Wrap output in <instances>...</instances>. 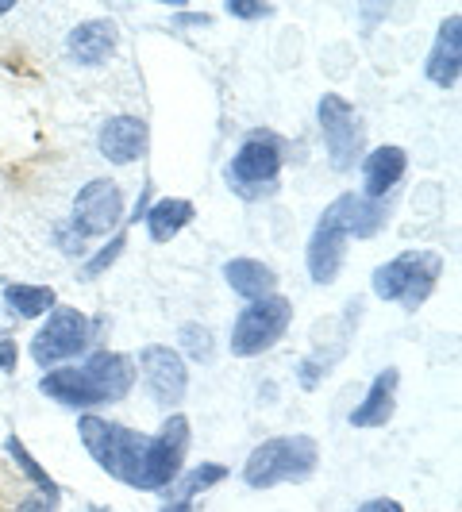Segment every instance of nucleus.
<instances>
[{
  "instance_id": "f257e3e1",
  "label": "nucleus",
  "mask_w": 462,
  "mask_h": 512,
  "mask_svg": "<svg viewBox=\"0 0 462 512\" xmlns=\"http://www.w3.org/2000/svg\"><path fill=\"white\" fill-rule=\"evenodd\" d=\"M135 362L120 351H93L81 366L47 370L39 378V393L66 409H101L116 405L135 389Z\"/></svg>"
},
{
  "instance_id": "f03ea898",
  "label": "nucleus",
  "mask_w": 462,
  "mask_h": 512,
  "mask_svg": "<svg viewBox=\"0 0 462 512\" xmlns=\"http://www.w3.org/2000/svg\"><path fill=\"white\" fill-rule=\"evenodd\" d=\"M77 436L108 478L135 489L139 474H143V462H147V451H151V436L131 432L124 424H112V420L93 416V412L77 420Z\"/></svg>"
},
{
  "instance_id": "7ed1b4c3",
  "label": "nucleus",
  "mask_w": 462,
  "mask_h": 512,
  "mask_svg": "<svg viewBox=\"0 0 462 512\" xmlns=\"http://www.w3.org/2000/svg\"><path fill=\"white\" fill-rule=\"evenodd\" d=\"M320 447L312 436H274L258 443L243 462V482L251 489H274L282 482H305L316 474Z\"/></svg>"
},
{
  "instance_id": "20e7f679",
  "label": "nucleus",
  "mask_w": 462,
  "mask_h": 512,
  "mask_svg": "<svg viewBox=\"0 0 462 512\" xmlns=\"http://www.w3.org/2000/svg\"><path fill=\"white\" fill-rule=\"evenodd\" d=\"M439 274H443V258L436 251H405V255L389 258L385 266H378L370 285L382 301H397L401 308L416 312L432 297Z\"/></svg>"
},
{
  "instance_id": "39448f33",
  "label": "nucleus",
  "mask_w": 462,
  "mask_h": 512,
  "mask_svg": "<svg viewBox=\"0 0 462 512\" xmlns=\"http://www.w3.org/2000/svg\"><path fill=\"white\" fill-rule=\"evenodd\" d=\"M278 174H282V143L270 131H251L224 170L231 193H239L243 201L270 197L278 189Z\"/></svg>"
},
{
  "instance_id": "423d86ee",
  "label": "nucleus",
  "mask_w": 462,
  "mask_h": 512,
  "mask_svg": "<svg viewBox=\"0 0 462 512\" xmlns=\"http://www.w3.org/2000/svg\"><path fill=\"white\" fill-rule=\"evenodd\" d=\"M293 324V301L282 293H270L262 301H251L239 308L235 324H231V355L235 359H255L262 351H270Z\"/></svg>"
},
{
  "instance_id": "0eeeda50",
  "label": "nucleus",
  "mask_w": 462,
  "mask_h": 512,
  "mask_svg": "<svg viewBox=\"0 0 462 512\" xmlns=\"http://www.w3.org/2000/svg\"><path fill=\"white\" fill-rule=\"evenodd\" d=\"M316 116H320V131H324V147H328V162H332L335 174H351L355 162L362 158L366 147V131L355 112V104L339 93H324L316 104Z\"/></svg>"
},
{
  "instance_id": "6e6552de",
  "label": "nucleus",
  "mask_w": 462,
  "mask_h": 512,
  "mask_svg": "<svg viewBox=\"0 0 462 512\" xmlns=\"http://www.w3.org/2000/svg\"><path fill=\"white\" fill-rule=\"evenodd\" d=\"M89 339H93L89 316L81 308H51L47 324L31 339V359L39 362L43 370H54L58 362L81 355L89 347Z\"/></svg>"
},
{
  "instance_id": "1a4fd4ad",
  "label": "nucleus",
  "mask_w": 462,
  "mask_h": 512,
  "mask_svg": "<svg viewBox=\"0 0 462 512\" xmlns=\"http://www.w3.org/2000/svg\"><path fill=\"white\" fill-rule=\"evenodd\" d=\"M185 451H189V416L174 412L158 428V436H151V455L143 462V474H139L135 489L154 493V489L174 486V478H178L181 466H185Z\"/></svg>"
},
{
  "instance_id": "9d476101",
  "label": "nucleus",
  "mask_w": 462,
  "mask_h": 512,
  "mask_svg": "<svg viewBox=\"0 0 462 512\" xmlns=\"http://www.w3.org/2000/svg\"><path fill=\"white\" fill-rule=\"evenodd\" d=\"M147 393L154 397V405L162 409H174L185 401V389H189V370H185V359H181L174 347H162V343H151L139 351V370H135Z\"/></svg>"
},
{
  "instance_id": "9b49d317",
  "label": "nucleus",
  "mask_w": 462,
  "mask_h": 512,
  "mask_svg": "<svg viewBox=\"0 0 462 512\" xmlns=\"http://www.w3.org/2000/svg\"><path fill=\"white\" fill-rule=\"evenodd\" d=\"M347 228H343V212H339V201L324 208V216L316 220L312 228V239H308V278L316 285H332L343 270V255H347Z\"/></svg>"
},
{
  "instance_id": "f8f14e48",
  "label": "nucleus",
  "mask_w": 462,
  "mask_h": 512,
  "mask_svg": "<svg viewBox=\"0 0 462 512\" xmlns=\"http://www.w3.org/2000/svg\"><path fill=\"white\" fill-rule=\"evenodd\" d=\"M120 216H124V193H120V185L108 178H97L77 193L70 228L81 239H97V235H108V231L116 228Z\"/></svg>"
},
{
  "instance_id": "ddd939ff",
  "label": "nucleus",
  "mask_w": 462,
  "mask_h": 512,
  "mask_svg": "<svg viewBox=\"0 0 462 512\" xmlns=\"http://www.w3.org/2000/svg\"><path fill=\"white\" fill-rule=\"evenodd\" d=\"M424 74L436 89H455L462 77V16H447L439 24V35L428 51V62H424Z\"/></svg>"
},
{
  "instance_id": "4468645a",
  "label": "nucleus",
  "mask_w": 462,
  "mask_h": 512,
  "mask_svg": "<svg viewBox=\"0 0 462 512\" xmlns=\"http://www.w3.org/2000/svg\"><path fill=\"white\" fill-rule=\"evenodd\" d=\"M397 385H401V370L385 366L382 374L370 382L366 397H362L355 412H351V428H385L397 412Z\"/></svg>"
},
{
  "instance_id": "2eb2a0df",
  "label": "nucleus",
  "mask_w": 462,
  "mask_h": 512,
  "mask_svg": "<svg viewBox=\"0 0 462 512\" xmlns=\"http://www.w3.org/2000/svg\"><path fill=\"white\" fill-rule=\"evenodd\" d=\"M97 147H101L108 162L128 166V162L143 158V151H147V124L139 116H116V120H108L101 128Z\"/></svg>"
},
{
  "instance_id": "dca6fc26",
  "label": "nucleus",
  "mask_w": 462,
  "mask_h": 512,
  "mask_svg": "<svg viewBox=\"0 0 462 512\" xmlns=\"http://www.w3.org/2000/svg\"><path fill=\"white\" fill-rule=\"evenodd\" d=\"M66 47H70V58L81 66H104L120 47V31L112 20H85L70 31Z\"/></svg>"
},
{
  "instance_id": "f3484780",
  "label": "nucleus",
  "mask_w": 462,
  "mask_h": 512,
  "mask_svg": "<svg viewBox=\"0 0 462 512\" xmlns=\"http://www.w3.org/2000/svg\"><path fill=\"white\" fill-rule=\"evenodd\" d=\"M409 170V154L401 147H378L362 158V197L366 201H382L385 193H393V185L405 178Z\"/></svg>"
},
{
  "instance_id": "a211bd4d",
  "label": "nucleus",
  "mask_w": 462,
  "mask_h": 512,
  "mask_svg": "<svg viewBox=\"0 0 462 512\" xmlns=\"http://www.w3.org/2000/svg\"><path fill=\"white\" fill-rule=\"evenodd\" d=\"M224 282L231 285V293H239L247 301H262L278 289V274L258 258H231L224 266Z\"/></svg>"
},
{
  "instance_id": "6ab92c4d",
  "label": "nucleus",
  "mask_w": 462,
  "mask_h": 512,
  "mask_svg": "<svg viewBox=\"0 0 462 512\" xmlns=\"http://www.w3.org/2000/svg\"><path fill=\"white\" fill-rule=\"evenodd\" d=\"M197 208L193 201H181V197H166V201H154L143 212V224H147V235L151 243H170L185 224H193Z\"/></svg>"
},
{
  "instance_id": "aec40b11",
  "label": "nucleus",
  "mask_w": 462,
  "mask_h": 512,
  "mask_svg": "<svg viewBox=\"0 0 462 512\" xmlns=\"http://www.w3.org/2000/svg\"><path fill=\"white\" fill-rule=\"evenodd\" d=\"M335 201H339V212H343V228H347V235H355V239L378 235L385 228V220H389L382 201H366L362 193H343Z\"/></svg>"
},
{
  "instance_id": "412c9836",
  "label": "nucleus",
  "mask_w": 462,
  "mask_h": 512,
  "mask_svg": "<svg viewBox=\"0 0 462 512\" xmlns=\"http://www.w3.org/2000/svg\"><path fill=\"white\" fill-rule=\"evenodd\" d=\"M4 305L31 320V316H43V312H51V308L58 305V297H54L51 285L12 282V285H4Z\"/></svg>"
},
{
  "instance_id": "4be33fe9",
  "label": "nucleus",
  "mask_w": 462,
  "mask_h": 512,
  "mask_svg": "<svg viewBox=\"0 0 462 512\" xmlns=\"http://www.w3.org/2000/svg\"><path fill=\"white\" fill-rule=\"evenodd\" d=\"M224 478H228V466H220V462H201V466H193V470L178 474L174 486H170V493H174V501H197V493L220 486ZM170 493H166V497H170Z\"/></svg>"
},
{
  "instance_id": "5701e85b",
  "label": "nucleus",
  "mask_w": 462,
  "mask_h": 512,
  "mask_svg": "<svg viewBox=\"0 0 462 512\" xmlns=\"http://www.w3.org/2000/svg\"><path fill=\"white\" fill-rule=\"evenodd\" d=\"M4 455H8V462H12V466H16V470H20L27 482L39 489V493H62V489H58V482H54V478L43 470V466H39V462H35V455L27 451L24 439L16 436V432L4 439Z\"/></svg>"
},
{
  "instance_id": "b1692460",
  "label": "nucleus",
  "mask_w": 462,
  "mask_h": 512,
  "mask_svg": "<svg viewBox=\"0 0 462 512\" xmlns=\"http://www.w3.org/2000/svg\"><path fill=\"white\" fill-rule=\"evenodd\" d=\"M24 474L0 451V512H16V501L24 497Z\"/></svg>"
},
{
  "instance_id": "393cba45",
  "label": "nucleus",
  "mask_w": 462,
  "mask_h": 512,
  "mask_svg": "<svg viewBox=\"0 0 462 512\" xmlns=\"http://www.w3.org/2000/svg\"><path fill=\"white\" fill-rule=\"evenodd\" d=\"M178 339H181V351L193 362L212 359V332H208L205 324H181Z\"/></svg>"
},
{
  "instance_id": "a878e982",
  "label": "nucleus",
  "mask_w": 462,
  "mask_h": 512,
  "mask_svg": "<svg viewBox=\"0 0 462 512\" xmlns=\"http://www.w3.org/2000/svg\"><path fill=\"white\" fill-rule=\"evenodd\" d=\"M124 243H128V235H124V231H116V235L108 239V247H104V251H97V255L85 262V278H101L104 270H108V266H112V262L120 258Z\"/></svg>"
},
{
  "instance_id": "bb28decb",
  "label": "nucleus",
  "mask_w": 462,
  "mask_h": 512,
  "mask_svg": "<svg viewBox=\"0 0 462 512\" xmlns=\"http://www.w3.org/2000/svg\"><path fill=\"white\" fill-rule=\"evenodd\" d=\"M224 12L235 16V20H266V16H274V8L270 4H258V0H228Z\"/></svg>"
},
{
  "instance_id": "cd10ccee",
  "label": "nucleus",
  "mask_w": 462,
  "mask_h": 512,
  "mask_svg": "<svg viewBox=\"0 0 462 512\" xmlns=\"http://www.w3.org/2000/svg\"><path fill=\"white\" fill-rule=\"evenodd\" d=\"M16 512H58V493H39V489H24V497L16 501Z\"/></svg>"
},
{
  "instance_id": "c85d7f7f",
  "label": "nucleus",
  "mask_w": 462,
  "mask_h": 512,
  "mask_svg": "<svg viewBox=\"0 0 462 512\" xmlns=\"http://www.w3.org/2000/svg\"><path fill=\"white\" fill-rule=\"evenodd\" d=\"M54 235H58V247H62L66 255H81V251H85V239H81V235H77L70 224H62V228L54 231Z\"/></svg>"
},
{
  "instance_id": "c756f323",
  "label": "nucleus",
  "mask_w": 462,
  "mask_h": 512,
  "mask_svg": "<svg viewBox=\"0 0 462 512\" xmlns=\"http://www.w3.org/2000/svg\"><path fill=\"white\" fill-rule=\"evenodd\" d=\"M16 362H20V351H16V343H12V339H0V374L16 370Z\"/></svg>"
},
{
  "instance_id": "7c9ffc66",
  "label": "nucleus",
  "mask_w": 462,
  "mask_h": 512,
  "mask_svg": "<svg viewBox=\"0 0 462 512\" xmlns=\"http://www.w3.org/2000/svg\"><path fill=\"white\" fill-rule=\"evenodd\" d=\"M355 512H405L397 501H389V497H374V501H366V505H359Z\"/></svg>"
},
{
  "instance_id": "2f4dec72",
  "label": "nucleus",
  "mask_w": 462,
  "mask_h": 512,
  "mask_svg": "<svg viewBox=\"0 0 462 512\" xmlns=\"http://www.w3.org/2000/svg\"><path fill=\"white\" fill-rule=\"evenodd\" d=\"M181 27H208L212 24V16L208 12H185V16H178Z\"/></svg>"
},
{
  "instance_id": "473e14b6",
  "label": "nucleus",
  "mask_w": 462,
  "mask_h": 512,
  "mask_svg": "<svg viewBox=\"0 0 462 512\" xmlns=\"http://www.w3.org/2000/svg\"><path fill=\"white\" fill-rule=\"evenodd\" d=\"M162 512H197V501H170Z\"/></svg>"
},
{
  "instance_id": "72a5a7b5",
  "label": "nucleus",
  "mask_w": 462,
  "mask_h": 512,
  "mask_svg": "<svg viewBox=\"0 0 462 512\" xmlns=\"http://www.w3.org/2000/svg\"><path fill=\"white\" fill-rule=\"evenodd\" d=\"M4 12H12V0H0V16H4Z\"/></svg>"
},
{
  "instance_id": "f704fd0d",
  "label": "nucleus",
  "mask_w": 462,
  "mask_h": 512,
  "mask_svg": "<svg viewBox=\"0 0 462 512\" xmlns=\"http://www.w3.org/2000/svg\"><path fill=\"white\" fill-rule=\"evenodd\" d=\"M85 512H108V509H104V505H89Z\"/></svg>"
}]
</instances>
